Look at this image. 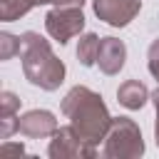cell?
I'll return each instance as SVG.
<instances>
[{"label": "cell", "mask_w": 159, "mask_h": 159, "mask_svg": "<svg viewBox=\"0 0 159 159\" xmlns=\"http://www.w3.org/2000/svg\"><path fill=\"white\" fill-rule=\"evenodd\" d=\"M62 114L70 119V124L80 134V139H84L89 147H97L99 142H104L107 129L112 124V114H109L102 94H97L94 89H89L84 84H75L65 94Z\"/></svg>", "instance_id": "cell-1"}, {"label": "cell", "mask_w": 159, "mask_h": 159, "mask_svg": "<svg viewBox=\"0 0 159 159\" xmlns=\"http://www.w3.org/2000/svg\"><path fill=\"white\" fill-rule=\"evenodd\" d=\"M20 60L25 80L45 92H55L65 82V62L52 52L50 42L40 32H22L20 35Z\"/></svg>", "instance_id": "cell-2"}, {"label": "cell", "mask_w": 159, "mask_h": 159, "mask_svg": "<svg viewBox=\"0 0 159 159\" xmlns=\"http://www.w3.org/2000/svg\"><path fill=\"white\" fill-rule=\"evenodd\" d=\"M144 154V139L134 119L112 117V124L104 137L102 157L104 159H139Z\"/></svg>", "instance_id": "cell-3"}, {"label": "cell", "mask_w": 159, "mask_h": 159, "mask_svg": "<svg viewBox=\"0 0 159 159\" xmlns=\"http://www.w3.org/2000/svg\"><path fill=\"white\" fill-rule=\"evenodd\" d=\"M45 30L60 45H67L75 35L84 30V12L80 5H55L45 15Z\"/></svg>", "instance_id": "cell-4"}, {"label": "cell", "mask_w": 159, "mask_h": 159, "mask_svg": "<svg viewBox=\"0 0 159 159\" xmlns=\"http://www.w3.org/2000/svg\"><path fill=\"white\" fill-rule=\"evenodd\" d=\"M47 157L50 159H92L97 157V147H89L84 139H80V134L70 124V127H57V132L50 139Z\"/></svg>", "instance_id": "cell-5"}, {"label": "cell", "mask_w": 159, "mask_h": 159, "mask_svg": "<svg viewBox=\"0 0 159 159\" xmlns=\"http://www.w3.org/2000/svg\"><path fill=\"white\" fill-rule=\"evenodd\" d=\"M92 10L102 22L112 27H124L142 10V0H92Z\"/></svg>", "instance_id": "cell-6"}, {"label": "cell", "mask_w": 159, "mask_h": 159, "mask_svg": "<svg viewBox=\"0 0 159 159\" xmlns=\"http://www.w3.org/2000/svg\"><path fill=\"white\" fill-rule=\"evenodd\" d=\"M17 132L22 137H30V139H45V137H52L57 132V119L47 109H30L20 117Z\"/></svg>", "instance_id": "cell-7"}, {"label": "cell", "mask_w": 159, "mask_h": 159, "mask_svg": "<svg viewBox=\"0 0 159 159\" xmlns=\"http://www.w3.org/2000/svg\"><path fill=\"white\" fill-rule=\"evenodd\" d=\"M127 60V45L117 37H99V50H97V65L104 75H119Z\"/></svg>", "instance_id": "cell-8"}, {"label": "cell", "mask_w": 159, "mask_h": 159, "mask_svg": "<svg viewBox=\"0 0 159 159\" xmlns=\"http://www.w3.org/2000/svg\"><path fill=\"white\" fill-rule=\"evenodd\" d=\"M17 109H20V97L15 92H2L0 94V139H10L17 132Z\"/></svg>", "instance_id": "cell-9"}, {"label": "cell", "mask_w": 159, "mask_h": 159, "mask_svg": "<svg viewBox=\"0 0 159 159\" xmlns=\"http://www.w3.org/2000/svg\"><path fill=\"white\" fill-rule=\"evenodd\" d=\"M149 97H152V94H149L147 84L139 82V80H127V82H122L119 89H117V102H119L122 107H127V109H142Z\"/></svg>", "instance_id": "cell-10"}, {"label": "cell", "mask_w": 159, "mask_h": 159, "mask_svg": "<svg viewBox=\"0 0 159 159\" xmlns=\"http://www.w3.org/2000/svg\"><path fill=\"white\" fill-rule=\"evenodd\" d=\"M97 50H99V37L94 32H84L77 42V60L84 67H92L97 65Z\"/></svg>", "instance_id": "cell-11"}, {"label": "cell", "mask_w": 159, "mask_h": 159, "mask_svg": "<svg viewBox=\"0 0 159 159\" xmlns=\"http://www.w3.org/2000/svg\"><path fill=\"white\" fill-rule=\"evenodd\" d=\"M35 5H37V0H0V20H5V22L20 20Z\"/></svg>", "instance_id": "cell-12"}, {"label": "cell", "mask_w": 159, "mask_h": 159, "mask_svg": "<svg viewBox=\"0 0 159 159\" xmlns=\"http://www.w3.org/2000/svg\"><path fill=\"white\" fill-rule=\"evenodd\" d=\"M20 45H22L20 37L0 32V60H12V55H20Z\"/></svg>", "instance_id": "cell-13"}, {"label": "cell", "mask_w": 159, "mask_h": 159, "mask_svg": "<svg viewBox=\"0 0 159 159\" xmlns=\"http://www.w3.org/2000/svg\"><path fill=\"white\" fill-rule=\"evenodd\" d=\"M147 67H149L152 77L159 82V40H154L147 50Z\"/></svg>", "instance_id": "cell-14"}, {"label": "cell", "mask_w": 159, "mask_h": 159, "mask_svg": "<svg viewBox=\"0 0 159 159\" xmlns=\"http://www.w3.org/2000/svg\"><path fill=\"white\" fill-rule=\"evenodd\" d=\"M152 102H154V107H157V122H154V139H157V147H159V84H157V89L152 92Z\"/></svg>", "instance_id": "cell-15"}, {"label": "cell", "mask_w": 159, "mask_h": 159, "mask_svg": "<svg viewBox=\"0 0 159 159\" xmlns=\"http://www.w3.org/2000/svg\"><path fill=\"white\" fill-rule=\"evenodd\" d=\"M0 152L2 154H22L25 152V144L20 142V144H10V142H5L2 147H0Z\"/></svg>", "instance_id": "cell-16"}, {"label": "cell", "mask_w": 159, "mask_h": 159, "mask_svg": "<svg viewBox=\"0 0 159 159\" xmlns=\"http://www.w3.org/2000/svg\"><path fill=\"white\" fill-rule=\"evenodd\" d=\"M37 5H84V0H37Z\"/></svg>", "instance_id": "cell-17"}]
</instances>
